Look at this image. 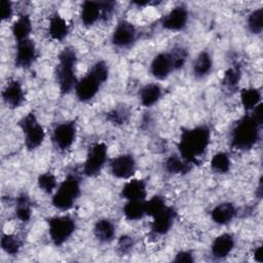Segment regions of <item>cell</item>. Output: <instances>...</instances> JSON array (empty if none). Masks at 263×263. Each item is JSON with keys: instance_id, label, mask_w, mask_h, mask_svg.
<instances>
[{"instance_id": "28", "label": "cell", "mask_w": 263, "mask_h": 263, "mask_svg": "<svg viewBox=\"0 0 263 263\" xmlns=\"http://www.w3.org/2000/svg\"><path fill=\"white\" fill-rule=\"evenodd\" d=\"M15 217L21 222H28L32 217V203L27 193H21L15 199Z\"/></svg>"}, {"instance_id": "2", "label": "cell", "mask_w": 263, "mask_h": 263, "mask_svg": "<svg viewBox=\"0 0 263 263\" xmlns=\"http://www.w3.org/2000/svg\"><path fill=\"white\" fill-rule=\"evenodd\" d=\"M262 124L258 123L251 114L241 117L230 132V145L234 150L247 151L252 149L260 139Z\"/></svg>"}, {"instance_id": "10", "label": "cell", "mask_w": 263, "mask_h": 263, "mask_svg": "<svg viewBox=\"0 0 263 263\" xmlns=\"http://www.w3.org/2000/svg\"><path fill=\"white\" fill-rule=\"evenodd\" d=\"M137 170V162L132 154H121L110 161V172L117 179H130Z\"/></svg>"}, {"instance_id": "5", "label": "cell", "mask_w": 263, "mask_h": 263, "mask_svg": "<svg viewBox=\"0 0 263 263\" xmlns=\"http://www.w3.org/2000/svg\"><path fill=\"white\" fill-rule=\"evenodd\" d=\"M18 126L24 134V142L28 150H36L42 145L45 139V132L33 112L23 116L18 121Z\"/></svg>"}, {"instance_id": "26", "label": "cell", "mask_w": 263, "mask_h": 263, "mask_svg": "<svg viewBox=\"0 0 263 263\" xmlns=\"http://www.w3.org/2000/svg\"><path fill=\"white\" fill-rule=\"evenodd\" d=\"M241 79V67L239 64H233L224 73L222 85L228 91H235Z\"/></svg>"}, {"instance_id": "30", "label": "cell", "mask_w": 263, "mask_h": 263, "mask_svg": "<svg viewBox=\"0 0 263 263\" xmlns=\"http://www.w3.org/2000/svg\"><path fill=\"white\" fill-rule=\"evenodd\" d=\"M123 215L129 221H138L142 219L145 213L144 200H127L123 206Z\"/></svg>"}, {"instance_id": "43", "label": "cell", "mask_w": 263, "mask_h": 263, "mask_svg": "<svg viewBox=\"0 0 263 263\" xmlns=\"http://www.w3.org/2000/svg\"><path fill=\"white\" fill-rule=\"evenodd\" d=\"M255 261L261 263L263 261V255H262V247L259 246L254 250V255H253Z\"/></svg>"}, {"instance_id": "33", "label": "cell", "mask_w": 263, "mask_h": 263, "mask_svg": "<svg viewBox=\"0 0 263 263\" xmlns=\"http://www.w3.org/2000/svg\"><path fill=\"white\" fill-rule=\"evenodd\" d=\"M129 116H130L129 109L123 105L114 107L106 114L107 120L115 125H122L126 123L129 119Z\"/></svg>"}, {"instance_id": "4", "label": "cell", "mask_w": 263, "mask_h": 263, "mask_svg": "<svg viewBox=\"0 0 263 263\" xmlns=\"http://www.w3.org/2000/svg\"><path fill=\"white\" fill-rule=\"evenodd\" d=\"M80 181L76 175L70 174L59 185L57 191L52 195V205L62 211H69L73 208L80 195Z\"/></svg>"}, {"instance_id": "23", "label": "cell", "mask_w": 263, "mask_h": 263, "mask_svg": "<svg viewBox=\"0 0 263 263\" xmlns=\"http://www.w3.org/2000/svg\"><path fill=\"white\" fill-rule=\"evenodd\" d=\"M213 69V59L208 50L200 51L193 61L192 71L196 78H203Z\"/></svg>"}, {"instance_id": "27", "label": "cell", "mask_w": 263, "mask_h": 263, "mask_svg": "<svg viewBox=\"0 0 263 263\" xmlns=\"http://www.w3.org/2000/svg\"><path fill=\"white\" fill-rule=\"evenodd\" d=\"M164 168L167 173L173 175H185L191 170V164L184 160L180 155L174 154L166 158Z\"/></svg>"}, {"instance_id": "31", "label": "cell", "mask_w": 263, "mask_h": 263, "mask_svg": "<svg viewBox=\"0 0 263 263\" xmlns=\"http://www.w3.org/2000/svg\"><path fill=\"white\" fill-rule=\"evenodd\" d=\"M23 246V241L15 234H3L1 237V248L2 250L10 255L16 256Z\"/></svg>"}, {"instance_id": "8", "label": "cell", "mask_w": 263, "mask_h": 263, "mask_svg": "<svg viewBox=\"0 0 263 263\" xmlns=\"http://www.w3.org/2000/svg\"><path fill=\"white\" fill-rule=\"evenodd\" d=\"M77 134L76 122L73 120L59 123L52 132V142L57 149L68 150L75 142Z\"/></svg>"}, {"instance_id": "36", "label": "cell", "mask_w": 263, "mask_h": 263, "mask_svg": "<svg viewBox=\"0 0 263 263\" xmlns=\"http://www.w3.org/2000/svg\"><path fill=\"white\" fill-rule=\"evenodd\" d=\"M165 199L160 195H154L149 200L145 201V213L150 217H155L166 208Z\"/></svg>"}, {"instance_id": "35", "label": "cell", "mask_w": 263, "mask_h": 263, "mask_svg": "<svg viewBox=\"0 0 263 263\" xmlns=\"http://www.w3.org/2000/svg\"><path fill=\"white\" fill-rule=\"evenodd\" d=\"M248 28L252 34L259 35L263 30V9H254L248 16Z\"/></svg>"}, {"instance_id": "16", "label": "cell", "mask_w": 263, "mask_h": 263, "mask_svg": "<svg viewBox=\"0 0 263 263\" xmlns=\"http://www.w3.org/2000/svg\"><path fill=\"white\" fill-rule=\"evenodd\" d=\"M173 71L174 68L168 52L156 54L150 64V72L152 76L158 80L166 79Z\"/></svg>"}, {"instance_id": "19", "label": "cell", "mask_w": 263, "mask_h": 263, "mask_svg": "<svg viewBox=\"0 0 263 263\" xmlns=\"http://www.w3.org/2000/svg\"><path fill=\"white\" fill-rule=\"evenodd\" d=\"M236 216V208L232 202H222L211 211V218L218 225L229 224Z\"/></svg>"}, {"instance_id": "41", "label": "cell", "mask_w": 263, "mask_h": 263, "mask_svg": "<svg viewBox=\"0 0 263 263\" xmlns=\"http://www.w3.org/2000/svg\"><path fill=\"white\" fill-rule=\"evenodd\" d=\"M1 14L3 21H8L13 14L12 3L8 0H1Z\"/></svg>"}, {"instance_id": "21", "label": "cell", "mask_w": 263, "mask_h": 263, "mask_svg": "<svg viewBox=\"0 0 263 263\" xmlns=\"http://www.w3.org/2000/svg\"><path fill=\"white\" fill-rule=\"evenodd\" d=\"M70 31V27L67 21L59 13H54L51 15L48 25V34L51 39L57 41L64 40Z\"/></svg>"}, {"instance_id": "15", "label": "cell", "mask_w": 263, "mask_h": 263, "mask_svg": "<svg viewBox=\"0 0 263 263\" xmlns=\"http://www.w3.org/2000/svg\"><path fill=\"white\" fill-rule=\"evenodd\" d=\"M176 216V211L171 206H166L161 213L153 217V222L151 223L152 233L155 235L166 234L173 227Z\"/></svg>"}, {"instance_id": "11", "label": "cell", "mask_w": 263, "mask_h": 263, "mask_svg": "<svg viewBox=\"0 0 263 263\" xmlns=\"http://www.w3.org/2000/svg\"><path fill=\"white\" fill-rule=\"evenodd\" d=\"M38 57V51L35 42L28 38L16 42L14 65L17 68H29L36 61Z\"/></svg>"}, {"instance_id": "39", "label": "cell", "mask_w": 263, "mask_h": 263, "mask_svg": "<svg viewBox=\"0 0 263 263\" xmlns=\"http://www.w3.org/2000/svg\"><path fill=\"white\" fill-rule=\"evenodd\" d=\"M135 246V239L130 235H122L117 241V251L121 255L128 254Z\"/></svg>"}, {"instance_id": "18", "label": "cell", "mask_w": 263, "mask_h": 263, "mask_svg": "<svg viewBox=\"0 0 263 263\" xmlns=\"http://www.w3.org/2000/svg\"><path fill=\"white\" fill-rule=\"evenodd\" d=\"M121 196L126 200H144L147 196V184L141 179H132L121 189Z\"/></svg>"}, {"instance_id": "14", "label": "cell", "mask_w": 263, "mask_h": 263, "mask_svg": "<svg viewBox=\"0 0 263 263\" xmlns=\"http://www.w3.org/2000/svg\"><path fill=\"white\" fill-rule=\"evenodd\" d=\"M2 99L7 107L16 109L25 102V91L18 80H10L2 90Z\"/></svg>"}, {"instance_id": "3", "label": "cell", "mask_w": 263, "mask_h": 263, "mask_svg": "<svg viewBox=\"0 0 263 263\" xmlns=\"http://www.w3.org/2000/svg\"><path fill=\"white\" fill-rule=\"evenodd\" d=\"M77 64V54L74 48L67 46L59 53V64L55 70L57 82L62 93L71 92L77 83L75 68Z\"/></svg>"}, {"instance_id": "37", "label": "cell", "mask_w": 263, "mask_h": 263, "mask_svg": "<svg viewBox=\"0 0 263 263\" xmlns=\"http://www.w3.org/2000/svg\"><path fill=\"white\" fill-rule=\"evenodd\" d=\"M37 184L41 191L49 194V193H52L53 190L57 188L58 181L55 176L52 173L46 172L39 175L37 179Z\"/></svg>"}, {"instance_id": "12", "label": "cell", "mask_w": 263, "mask_h": 263, "mask_svg": "<svg viewBox=\"0 0 263 263\" xmlns=\"http://www.w3.org/2000/svg\"><path fill=\"white\" fill-rule=\"evenodd\" d=\"M102 82L88 71L81 79H79L74 88L77 99L81 102H88L99 92Z\"/></svg>"}, {"instance_id": "24", "label": "cell", "mask_w": 263, "mask_h": 263, "mask_svg": "<svg viewBox=\"0 0 263 263\" xmlns=\"http://www.w3.org/2000/svg\"><path fill=\"white\" fill-rule=\"evenodd\" d=\"M162 95V89L157 83L145 84L139 91V100L144 107H151L156 104Z\"/></svg>"}, {"instance_id": "20", "label": "cell", "mask_w": 263, "mask_h": 263, "mask_svg": "<svg viewBox=\"0 0 263 263\" xmlns=\"http://www.w3.org/2000/svg\"><path fill=\"white\" fill-rule=\"evenodd\" d=\"M81 23L85 27L93 26L98 21L102 20V8L98 1H84L80 11Z\"/></svg>"}, {"instance_id": "6", "label": "cell", "mask_w": 263, "mask_h": 263, "mask_svg": "<svg viewBox=\"0 0 263 263\" xmlns=\"http://www.w3.org/2000/svg\"><path fill=\"white\" fill-rule=\"evenodd\" d=\"M76 222L69 215L54 216L48 220V234L55 246L64 245L75 232Z\"/></svg>"}, {"instance_id": "42", "label": "cell", "mask_w": 263, "mask_h": 263, "mask_svg": "<svg viewBox=\"0 0 263 263\" xmlns=\"http://www.w3.org/2000/svg\"><path fill=\"white\" fill-rule=\"evenodd\" d=\"M175 262H186L191 263L194 261L193 254L190 251H180L176 254V257L174 259Z\"/></svg>"}, {"instance_id": "7", "label": "cell", "mask_w": 263, "mask_h": 263, "mask_svg": "<svg viewBox=\"0 0 263 263\" xmlns=\"http://www.w3.org/2000/svg\"><path fill=\"white\" fill-rule=\"evenodd\" d=\"M108 158V147L105 143L92 144L86 154L83 163V173L87 177H96L103 170Z\"/></svg>"}, {"instance_id": "34", "label": "cell", "mask_w": 263, "mask_h": 263, "mask_svg": "<svg viewBox=\"0 0 263 263\" xmlns=\"http://www.w3.org/2000/svg\"><path fill=\"white\" fill-rule=\"evenodd\" d=\"M174 70H179L184 67L188 59V50L182 45H176L168 52Z\"/></svg>"}, {"instance_id": "17", "label": "cell", "mask_w": 263, "mask_h": 263, "mask_svg": "<svg viewBox=\"0 0 263 263\" xmlns=\"http://www.w3.org/2000/svg\"><path fill=\"white\" fill-rule=\"evenodd\" d=\"M234 246L235 240L232 234H220L213 240L211 245V254L216 259H224L232 252Z\"/></svg>"}, {"instance_id": "22", "label": "cell", "mask_w": 263, "mask_h": 263, "mask_svg": "<svg viewBox=\"0 0 263 263\" xmlns=\"http://www.w3.org/2000/svg\"><path fill=\"white\" fill-rule=\"evenodd\" d=\"M116 234L115 225L109 219H100L93 226L95 237L103 243L111 242Z\"/></svg>"}, {"instance_id": "32", "label": "cell", "mask_w": 263, "mask_h": 263, "mask_svg": "<svg viewBox=\"0 0 263 263\" xmlns=\"http://www.w3.org/2000/svg\"><path fill=\"white\" fill-rule=\"evenodd\" d=\"M210 165L213 172L217 174H226L230 170L231 160L227 153L218 152L211 158Z\"/></svg>"}, {"instance_id": "29", "label": "cell", "mask_w": 263, "mask_h": 263, "mask_svg": "<svg viewBox=\"0 0 263 263\" xmlns=\"http://www.w3.org/2000/svg\"><path fill=\"white\" fill-rule=\"evenodd\" d=\"M240 101L245 110L250 112L261 103V91L255 87L243 88L240 91Z\"/></svg>"}, {"instance_id": "25", "label": "cell", "mask_w": 263, "mask_h": 263, "mask_svg": "<svg viewBox=\"0 0 263 263\" xmlns=\"http://www.w3.org/2000/svg\"><path fill=\"white\" fill-rule=\"evenodd\" d=\"M32 32V21L28 14H22L11 26V33L14 39L22 41L28 39Z\"/></svg>"}, {"instance_id": "13", "label": "cell", "mask_w": 263, "mask_h": 263, "mask_svg": "<svg viewBox=\"0 0 263 263\" xmlns=\"http://www.w3.org/2000/svg\"><path fill=\"white\" fill-rule=\"evenodd\" d=\"M189 18L188 10L185 6L179 5L170 10L161 18V27L168 31H181L183 30Z\"/></svg>"}, {"instance_id": "1", "label": "cell", "mask_w": 263, "mask_h": 263, "mask_svg": "<svg viewBox=\"0 0 263 263\" xmlns=\"http://www.w3.org/2000/svg\"><path fill=\"white\" fill-rule=\"evenodd\" d=\"M210 142L211 129L205 124L183 129L178 143L179 155L191 165L200 164Z\"/></svg>"}, {"instance_id": "38", "label": "cell", "mask_w": 263, "mask_h": 263, "mask_svg": "<svg viewBox=\"0 0 263 263\" xmlns=\"http://www.w3.org/2000/svg\"><path fill=\"white\" fill-rule=\"evenodd\" d=\"M102 83H105L109 76V68L106 62L104 61H98L92 65V67L89 70Z\"/></svg>"}, {"instance_id": "40", "label": "cell", "mask_w": 263, "mask_h": 263, "mask_svg": "<svg viewBox=\"0 0 263 263\" xmlns=\"http://www.w3.org/2000/svg\"><path fill=\"white\" fill-rule=\"evenodd\" d=\"M102 8V21H106L111 17L115 8V2L113 1H100Z\"/></svg>"}, {"instance_id": "9", "label": "cell", "mask_w": 263, "mask_h": 263, "mask_svg": "<svg viewBox=\"0 0 263 263\" xmlns=\"http://www.w3.org/2000/svg\"><path fill=\"white\" fill-rule=\"evenodd\" d=\"M137 35V29L132 23L127 21H120L112 33L111 42L118 48H126L135 43Z\"/></svg>"}]
</instances>
